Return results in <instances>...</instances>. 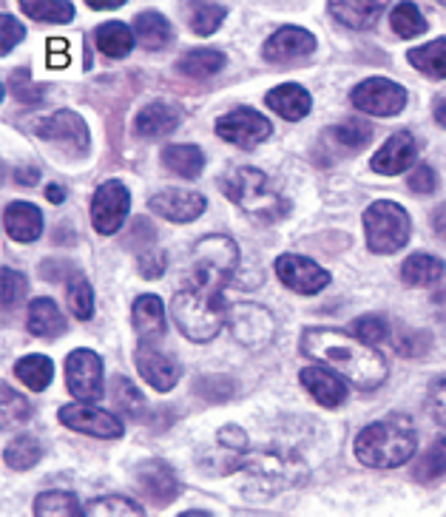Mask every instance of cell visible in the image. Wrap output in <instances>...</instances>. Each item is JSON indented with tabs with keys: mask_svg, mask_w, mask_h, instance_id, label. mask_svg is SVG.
Returning a JSON list of instances; mask_svg holds the SVG:
<instances>
[{
	"mask_svg": "<svg viewBox=\"0 0 446 517\" xmlns=\"http://www.w3.org/2000/svg\"><path fill=\"white\" fill-rule=\"evenodd\" d=\"M299 381L304 384V390L313 395V401L327 410H336L347 401V381L327 367H304Z\"/></svg>",
	"mask_w": 446,
	"mask_h": 517,
	"instance_id": "44dd1931",
	"label": "cell"
},
{
	"mask_svg": "<svg viewBox=\"0 0 446 517\" xmlns=\"http://www.w3.org/2000/svg\"><path fill=\"white\" fill-rule=\"evenodd\" d=\"M26 276L20 273V270H12V268H3L0 270V296H3V310H12V307H18L20 299L26 296Z\"/></svg>",
	"mask_w": 446,
	"mask_h": 517,
	"instance_id": "7dc6e473",
	"label": "cell"
},
{
	"mask_svg": "<svg viewBox=\"0 0 446 517\" xmlns=\"http://www.w3.org/2000/svg\"><path fill=\"white\" fill-rule=\"evenodd\" d=\"M69 330L63 310L52 299H35L29 304V333L40 339H54Z\"/></svg>",
	"mask_w": 446,
	"mask_h": 517,
	"instance_id": "4316f807",
	"label": "cell"
},
{
	"mask_svg": "<svg viewBox=\"0 0 446 517\" xmlns=\"http://www.w3.org/2000/svg\"><path fill=\"white\" fill-rule=\"evenodd\" d=\"M410 188L415 194H432L438 188V177L429 165H418L410 174Z\"/></svg>",
	"mask_w": 446,
	"mask_h": 517,
	"instance_id": "680465c9",
	"label": "cell"
},
{
	"mask_svg": "<svg viewBox=\"0 0 446 517\" xmlns=\"http://www.w3.org/2000/svg\"><path fill=\"white\" fill-rule=\"evenodd\" d=\"M330 137H333L341 148L358 151V148H364V145L373 140V128L367 123H361V120H347V123L330 128Z\"/></svg>",
	"mask_w": 446,
	"mask_h": 517,
	"instance_id": "bcb514c9",
	"label": "cell"
},
{
	"mask_svg": "<svg viewBox=\"0 0 446 517\" xmlns=\"http://www.w3.org/2000/svg\"><path fill=\"white\" fill-rule=\"evenodd\" d=\"M276 276L279 282L293 290V293H302V296H316L319 290L330 285V273L319 268L313 259H304L296 253H285L276 259Z\"/></svg>",
	"mask_w": 446,
	"mask_h": 517,
	"instance_id": "9a60e30c",
	"label": "cell"
},
{
	"mask_svg": "<svg viewBox=\"0 0 446 517\" xmlns=\"http://www.w3.org/2000/svg\"><path fill=\"white\" fill-rule=\"evenodd\" d=\"M222 191L253 219L276 222L287 214V199L270 188L268 174L259 168H236L231 177L222 182Z\"/></svg>",
	"mask_w": 446,
	"mask_h": 517,
	"instance_id": "5b68a950",
	"label": "cell"
},
{
	"mask_svg": "<svg viewBox=\"0 0 446 517\" xmlns=\"http://www.w3.org/2000/svg\"><path fill=\"white\" fill-rule=\"evenodd\" d=\"M57 421L63 427L74 429V432H83V435H91V438H103V441H117L125 435V424L111 415L108 410H100V407H91V404H66L57 410Z\"/></svg>",
	"mask_w": 446,
	"mask_h": 517,
	"instance_id": "7c38bea8",
	"label": "cell"
},
{
	"mask_svg": "<svg viewBox=\"0 0 446 517\" xmlns=\"http://www.w3.org/2000/svg\"><path fill=\"white\" fill-rule=\"evenodd\" d=\"M364 231L367 245L373 253H395L410 242V214L390 199H375L364 211Z\"/></svg>",
	"mask_w": 446,
	"mask_h": 517,
	"instance_id": "52a82bcc",
	"label": "cell"
},
{
	"mask_svg": "<svg viewBox=\"0 0 446 517\" xmlns=\"http://www.w3.org/2000/svg\"><path fill=\"white\" fill-rule=\"evenodd\" d=\"M302 353L313 358L319 367H327L341 375L347 384L358 390H375L387 381L390 367L387 358L375 350L373 344L350 336L344 330L330 327H310L302 333Z\"/></svg>",
	"mask_w": 446,
	"mask_h": 517,
	"instance_id": "6da1fadb",
	"label": "cell"
},
{
	"mask_svg": "<svg viewBox=\"0 0 446 517\" xmlns=\"http://www.w3.org/2000/svg\"><path fill=\"white\" fill-rule=\"evenodd\" d=\"M435 120L446 128V100H441V103L435 106Z\"/></svg>",
	"mask_w": 446,
	"mask_h": 517,
	"instance_id": "03108f58",
	"label": "cell"
},
{
	"mask_svg": "<svg viewBox=\"0 0 446 517\" xmlns=\"http://www.w3.org/2000/svg\"><path fill=\"white\" fill-rule=\"evenodd\" d=\"M137 486L154 506H171L179 498V489H182L174 466L165 464L160 458L137 466Z\"/></svg>",
	"mask_w": 446,
	"mask_h": 517,
	"instance_id": "e0dca14e",
	"label": "cell"
},
{
	"mask_svg": "<svg viewBox=\"0 0 446 517\" xmlns=\"http://www.w3.org/2000/svg\"><path fill=\"white\" fill-rule=\"evenodd\" d=\"M46 199L54 202V205L66 202V188H63V185H49V188H46Z\"/></svg>",
	"mask_w": 446,
	"mask_h": 517,
	"instance_id": "6125c7cd",
	"label": "cell"
},
{
	"mask_svg": "<svg viewBox=\"0 0 446 517\" xmlns=\"http://www.w3.org/2000/svg\"><path fill=\"white\" fill-rule=\"evenodd\" d=\"M194 393L208 404H225L236 395V381L228 375H202L194 384Z\"/></svg>",
	"mask_w": 446,
	"mask_h": 517,
	"instance_id": "b9f144b4",
	"label": "cell"
},
{
	"mask_svg": "<svg viewBox=\"0 0 446 517\" xmlns=\"http://www.w3.org/2000/svg\"><path fill=\"white\" fill-rule=\"evenodd\" d=\"M20 9L40 23H72L74 20L72 0H23Z\"/></svg>",
	"mask_w": 446,
	"mask_h": 517,
	"instance_id": "ab89813d",
	"label": "cell"
},
{
	"mask_svg": "<svg viewBox=\"0 0 446 517\" xmlns=\"http://www.w3.org/2000/svg\"><path fill=\"white\" fill-rule=\"evenodd\" d=\"M35 134L43 137V140H49V143L69 148L74 154L89 151V125H86V120L77 111H69V108H60V111H54L49 117L37 120Z\"/></svg>",
	"mask_w": 446,
	"mask_h": 517,
	"instance_id": "5bb4252c",
	"label": "cell"
},
{
	"mask_svg": "<svg viewBox=\"0 0 446 517\" xmlns=\"http://www.w3.org/2000/svg\"><path fill=\"white\" fill-rule=\"evenodd\" d=\"M83 509L86 506H80V500L72 492H60V489L37 495L32 506L35 517H83Z\"/></svg>",
	"mask_w": 446,
	"mask_h": 517,
	"instance_id": "836d02e7",
	"label": "cell"
},
{
	"mask_svg": "<svg viewBox=\"0 0 446 517\" xmlns=\"http://www.w3.org/2000/svg\"><path fill=\"white\" fill-rule=\"evenodd\" d=\"M23 35H26V32H23V26H20L18 20L3 12V15H0V40H3V43H0V52H12L20 40H23Z\"/></svg>",
	"mask_w": 446,
	"mask_h": 517,
	"instance_id": "11a10c76",
	"label": "cell"
},
{
	"mask_svg": "<svg viewBox=\"0 0 446 517\" xmlns=\"http://www.w3.org/2000/svg\"><path fill=\"white\" fill-rule=\"evenodd\" d=\"M446 276V265L441 259L429 256V253H415L404 265H401V279L412 287H427L441 282Z\"/></svg>",
	"mask_w": 446,
	"mask_h": 517,
	"instance_id": "f546056e",
	"label": "cell"
},
{
	"mask_svg": "<svg viewBox=\"0 0 446 517\" xmlns=\"http://www.w3.org/2000/svg\"><path fill=\"white\" fill-rule=\"evenodd\" d=\"M353 449L358 461L370 469H395L412 461L418 449V435L407 415H390L361 429Z\"/></svg>",
	"mask_w": 446,
	"mask_h": 517,
	"instance_id": "7a4b0ae2",
	"label": "cell"
},
{
	"mask_svg": "<svg viewBox=\"0 0 446 517\" xmlns=\"http://www.w3.org/2000/svg\"><path fill=\"white\" fill-rule=\"evenodd\" d=\"M108 395H111V401H114L128 418H143L145 415V407H148V404H145L143 393L137 390V384H134L131 378L114 375V378H111V387H108Z\"/></svg>",
	"mask_w": 446,
	"mask_h": 517,
	"instance_id": "74e56055",
	"label": "cell"
},
{
	"mask_svg": "<svg viewBox=\"0 0 446 517\" xmlns=\"http://www.w3.org/2000/svg\"><path fill=\"white\" fill-rule=\"evenodd\" d=\"M231 472H242L248 478V486L273 495L290 489L307 475V464L293 452L279 449H262V452H245L231 464Z\"/></svg>",
	"mask_w": 446,
	"mask_h": 517,
	"instance_id": "277c9868",
	"label": "cell"
},
{
	"mask_svg": "<svg viewBox=\"0 0 446 517\" xmlns=\"http://www.w3.org/2000/svg\"><path fill=\"white\" fill-rule=\"evenodd\" d=\"M40 273H43L49 282H66V285H69L80 270L74 268L72 262H54V259H46V262H43V268H40Z\"/></svg>",
	"mask_w": 446,
	"mask_h": 517,
	"instance_id": "6f0895ef",
	"label": "cell"
},
{
	"mask_svg": "<svg viewBox=\"0 0 446 517\" xmlns=\"http://www.w3.org/2000/svg\"><path fill=\"white\" fill-rule=\"evenodd\" d=\"M69 63V57H66V40L63 37H54L49 40V66L57 69V66H66Z\"/></svg>",
	"mask_w": 446,
	"mask_h": 517,
	"instance_id": "91938a15",
	"label": "cell"
},
{
	"mask_svg": "<svg viewBox=\"0 0 446 517\" xmlns=\"http://www.w3.org/2000/svg\"><path fill=\"white\" fill-rule=\"evenodd\" d=\"M131 211V194L120 179H108L103 182L94 199H91V222H94V231L111 236L125 225V216Z\"/></svg>",
	"mask_w": 446,
	"mask_h": 517,
	"instance_id": "8fae6325",
	"label": "cell"
},
{
	"mask_svg": "<svg viewBox=\"0 0 446 517\" xmlns=\"http://www.w3.org/2000/svg\"><path fill=\"white\" fill-rule=\"evenodd\" d=\"M313 52H316V37L299 26H285V29L273 32L268 43L262 46V57L276 66H293L296 60H304Z\"/></svg>",
	"mask_w": 446,
	"mask_h": 517,
	"instance_id": "2e32d148",
	"label": "cell"
},
{
	"mask_svg": "<svg viewBox=\"0 0 446 517\" xmlns=\"http://www.w3.org/2000/svg\"><path fill=\"white\" fill-rule=\"evenodd\" d=\"M225 15H228V6H222V3H194L191 6V29L202 37L214 35L222 26Z\"/></svg>",
	"mask_w": 446,
	"mask_h": 517,
	"instance_id": "ee69618b",
	"label": "cell"
},
{
	"mask_svg": "<svg viewBox=\"0 0 446 517\" xmlns=\"http://www.w3.org/2000/svg\"><path fill=\"white\" fill-rule=\"evenodd\" d=\"M37 179H40L37 168H23V171H18L20 185H37Z\"/></svg>",
	"mask_w": 446,
	"mask_h": 517,
	"instance_id": "be15d7a7",
	"label": "cell"
},
{
	"mask_svg": "<svg viewBox=\"0 0 446 517\" xmlns=\"http://www.w3.org/2000/svg\"><path fill=\"white\" fill-rule=\"evenodd\" d=\"M427 407L429 415H432L441 427H446V378H438V381L429 384Z\"/></svg>",
	"mask_w": 446,
	"mask_h": 517,
	"instance_id": "f5cc1de1",
	"label": "cell"
},
{
	"mask_svg": "<svg viewBox=\"0 0 446 517\" xmlns=\"http://www.w3.org/2000/svg\"><path fill=\"white\" fill-rule=\"evenodd\" d=\"M410 63L418 69V72L429 74V77H438V80H446V40H432V43H424L418 49H410Z\"/></svg>",
	"mask_w": 446,
	"mask_h": 517,
	"instance_id": "8d00e7d4",
	"label": "cell"
},
{
	"mask_svg": "<svg viewBox=\"0 0 446 517\" xmlns=\"http://www.w3.org/2000/svg\"><path fill=\"white\" fill-rule=\"evenodd\" d=\"M40 458H43V446L32 435H18V438H12L6 444V449H3V461H6L9 469H15V472L32 469Z\"/></svg>",
	"mask_w": 446,
	"mask_h": 517,
	"instance_id": "d590c367",
	"label": "cell"
},
{
	"mask_svg": "<svg viewBox=\"0 0 446 517\" xmlns=\"http://www.w3.org/2000/svg\"><path fill=\"white\" fill-rule=\"evenodd\" d=\"M228 327H231L233 339L245 344L250 350H262L268 347L276 336V321L262 304L239 302L228 307Z\"/></svg>",
	"mask_w": 446,
	"mask_h": 517,
	"instance_id": "ba28073f",
	"label": "cell"
},
{
	"mask_svg": "<svg viewBox=\"0 0 446 517\" xmlns=\"http://www.w3.org/2000/svg\"><path fill=\"white\" fill-rule=\"evenodd\" d=\"M66 287H69V290H66V299H69V307H72L74 316L80 321H89L91 316H94V290H91V285L86 282V276L77 273Z\"/></svg>",
	"mask_w": 446,
	"mask_h": 517,
	"instance_id": "f6af8a7d",
	"label": "cell"
},
{
	"mask_svg": "<svg viewBox=\"0 0 446 517\" xmlns=\"http://www.w3.org/2000/svg\"><path fill=\"white\" fill-rule=\"evenodd\" d=\"M66 387L83 404L100 401L103 393H106L103 358L97 356L94 350H74V353H69V358H66Z\"/></svg>",
	"mask_w": 446,
	"mask_h": 517,
	"instance_id": "9c48e42d",
	"label": "cell"
},
{
	"mask_svg": "<svg viewBox=\"0 0 446 517\" xmlns=\"http://www.w3.org/2000/svg\"><path fill=\"white\" fill-rule=\"evenodd\" d=\"M154 228L148 225V219H134L131 222V231L125 233V248L137 250V248H148L151 250V242H154Z\"/></svg>",
	"mask_w": 446,
	"mask_h": 517,
	"instance_id": "9f6ffc18",
	"label": "cell"
},
{
	"mask_svg": "<svg viewBox=\"0 0 446 517\" xmlns=\"http://www.w3.org/2000/svg\"><path fill=\"white\" fill-rule=\"evenodd\" d=\"M350 103L364 114H375V117H395L407 106V91L387 77H370L364 83H358Z\"/></svg>",
	"mask_w": 446,
	"mask_h": 517,
	"instance_id": "30bf717a",
	"label": "cell"
},
{
	"mask_svg": "<svg viewBox=\"0 0 446 517\" xmlns=\"http://www.w3.org/2000/svg\"><path fill=\"white\" fill-rule=\"evenodd\" d=\"M236 268H239V245L231 236L211 233L194 245V273H191L194 285L225 290Z\"/></svg>",
	"mask_w": 446,
	"mask_h": 517,
	"instance_id": "8992f818",
	"label": "cell"
},
{
	"mask_svg": "<svg viewBox=\"0 0 446 517\" xmlns=\"http://www.w3.org/2000/svg\"><path fill=\"white\" fill-rule=\"evenodd\" d=\"M216 441H219L222 449L236 452V455H245V452H248V432L242 427H236V424H228V427L219 429Z\"/></svg>",
	"mask_w": 446,
	"mask_h": 517,
	"instance_id": "db71d44e",
	"label": "cell"
},
{
	"mask_svg": "<svg viewBox=\"0 0 446 517\" xmlns=\"http://www.w3.org/2000/svg\"><path fill=\"white\" fill-rule=\"evenodd\" d=\"M94 35H97V49L106 57H114V60L131 54V49H134V32L120 20H108Z\"/></svg>",
	"mask_w": 446,
	"mask_h": 517,
	"instance_id": "1f68e13d",
	"label": "cell"
},
{
	"mask_svg": "<svg viewBox=\"0 0 446 517\" xmlns=\"http://www.w3.org/2000/svg\"><path fill=\"white\" fill-rule=\"evenodd\" d=\"M0 415H3V427H18L32 418V404L9 387V381L0 384Z\"/></svg>",
	"mask_w": 446,
	"mask_h": 517,
	"instance_id": "60d3db41",
	"label": "cell"
},
{
	"mask_svg": "<svg viewBox=\"0 0 446 517\" xmlns=\"http://www.w3.org/2000/svg\"><path fill=\"white\" fill-rule=\"evenodd\" d=\"M148 208L162 219L185 225V222H194L205 214V197L194 194V191H182V188H168V191H160L148 199Z\"/></svg>",
	"mask_w": 446,
	"mask_h": 517,
	"instance_id": "ffe728a7",
	"label": "cell"
},
{
	"mask_svg": "<svg viewBox=\"0 0 446 517\" xmlns=\"http://www.w3.org/2000/svg\"><path fill=\"white\" fill-rule=\"evenodd\" d=\"M179 123H182V111L177 106H171V103L157 100V103H148V106L137 111L134 131L143 140H160L165 134H171Z\"/></svg>",
	"mask_w": 446,
	"mask_h": 517,
	"instance_id": "7402d4cb",
	"label": "cell"
},
{
	"mask_svg": "<svg viewBox=\"0 0 446 517\" xmlns=\"http://www.w3.org/2000/svg\"><path fill=\"white\" fill-rule=\"evenodd\" d=\"M327 12L339 20L341 26H350L358 32H367L378 23V15L384 12V3H370V0H333Z\"/></svg>",
	"mask_w": 446,
	"mask_h": 517,
	"instance_id": "484cf974",
	"label": "cell"
},
{
	"mask_svg": "<svg viewBox=\"0 0 446 517\" xmlns=\"http://www.w3.org/2000/svg\"><path fill=\"white\" fill-rule=\"evenodd\" d=\"M137 268L143 279H160L165 268H168V259H165V250H143L140 259H137Z\"/></svg>",
	"mask_w": 446,
	"mask_h": 517,
	"instance_id": "816d5d0a",
	"label": "cell"
},
{
	"mask_svg": "<svg viewBox=\"0 0 446 517\" xmlns=\"http://www.w3.org/2000/svg\"><path fill=\"white\" fill-rule=\"evenodd\" d=\"M134 364H137L140 375H143L145 381H148L157 393L174 390L179 375H182V367L177 364V358L165 356V353H160V350L151 347V344H140V347H137Z\"/></svg>",
	"mask_w": 446,
	"mask_h": 517,
	"instance_id": "ac0fdd59",
	"label": "cell"
},
{
	"mask_svg": "<svg viewBox=\"0 0 446 517\" xmlns=\"http://www.w3.org/2000/svg\"><path fill=\"white\" fill-rule=\"evenodd\" d=\"M446 475V438H435L421 452V458L412 466V478L421 483H432Z\"/></svg>",
	"mask_w": 446,
	"mask_h": 517,
	"instance_id": "e575fe53",
	"label": "cell"
},
{
	"mask_svg": "<svg viewBox=\"0 0 446 517\" xmlns=\"http://www.w3.org/2000/svg\"><path fill=\"white\" fill-rule=\"evenodd\" d=\"M131 321H134V330L143 336V339H160L168 330V321H165V304L160 296L154 293H145L140 296L134 307H131Z\"/></svg>",
	"mask_w": 446,
	"mask_h": 517,
	"instance_id": "d4e9b609",
	"label": "cell"
},
{
	"mask_svg": "<svg viewBox=\"0 0 446 517\" xmlns=\"http://www.w3.org/2000/svg\"><path fill=\"white\" fill-rule=\"evenodd\" d=\"M3 225L15 242H35L43 233V214L32 202H12L3 214Z\"/></svg>",
	"mask_w": 446,
	"mask_h": 517,
	"instance_id": "cb8c5ba5",
	"label": "cell"
},
{
	"mask_svg": "<svg viewBox=\"0 0 446 517\" xmlns=\"http://www.w3.org/2000/svg\"><path fill=\"white\" fill-rule=\"evenodd\" d=\"M89 6L91 9H97V12H100V9H120L123 0H103V3H100V0H91Z\"/></svg>",
	"mask_w": 446,
	"mask_h": 517,
	"instance_id": "e7e4bbea",
	"label": "cell"
},
{
	"mask_svg": "<svg viewBox=\"0 0 446 517\" xmlns=\"http://www.w3.org/2000/svg\"><path fill=\"white\" fill-rule=\"evenodd\" d=\"M83 517H145L143 506L123 495H103L86 503Z\"/></svg>",
	"mask_w": 446,
	"mask_h": 517,
	"instance_id": "f35d334b",
	"label": "cell"
},
{
	"mask_svg": "<svg viewBox=\"0 0 446 517\" xmlns=\"http://www.w3.org/2000/svg\"><path fill=\"white\" fill-rule=\"evenodd\" d=\"M15 378L18 381H23L29 390H35V393H43L49 384H52L54 378V364L52 358L40 356V353H35V356H23L18 358V364H15Z\"/></svg>",
	"mask_w": 446,
	"mask_h": 517,
	"instance_id": "d6a6232c",
	"label": "cell"
},
{
	"mask_svg": "<svg viewBox=\"0 0 446 517\" xmlns=\"http://www.w3.org/2000/svg\"><path fill=\"white\" fill-rule=\"evenodd\" d=\"M134 35L145 49L160 52L174 40V26L168 23V18H162L160 12H140L134 20Z\"/></svg>",
	"mask_w": 446,
	"mask_h": 517,
	"instance_id": "83f0119b",
	"label": "cell"
},
{
	"mask_svg": "<svg viewBox=\"0 0 446 517\" xmlns=\"http://www.w3.org/2000/svg\"><path fill=\"white\" fill-rule=\"evenodd\" d=\"M162 165L182 179H197L205 168V154L197 145H168L162 151Z\"/></svg>",
	"mask_w": 446,
	"mask_h": 517,
	"instance_id": "f1b7e54d",
	"label": "cell"
},
{
	"mask_svg": "<svg viewBox=\"0 0 446 517\" xmlns=\"http://www.w3.org/2000/svg\"><path fill=\"white\" fill-rule=\"evenodd\" d=\"M393 32L398 37H404V40H410V37H418L427 32V20H424V15L418 12V6H415V3H398V6H395Z\"/></svg>",
	"mask_w": 446,
	"mask_h": 517,
	"instance_id": "7bdbcfd3",
	"label": "cell"
},
{
	"mask_svg": "<svg viewBox=\"0 0 446 517\" xmlns=\"http://www.w3.org/2000/svg\"><path fill=\"white\" fill-rule=\"evenodd\" d=\"M395 350H398L401 356H407V358L427 356L429 336H427V333H418V330H412V333H404V336H398V339H395Z\"/></svg>",
	"mask_w": 446,
	"mask_h": 517,
	"instance_id": "f907efd6",
	"label": "cell"
},
{
	"mask_svg": "<svg viewBox=\"0 0 446 517\" xmlns=\"http://www.w3.org/2000/svg\"><path fill=\"white\" fill-rule=\"evenodd\" d=\"M270 120L262 117L253 108H233L225 117L216 120V134L228 143L239 145V148H256L270 137Z\"/></svg>",
	"mask_w": 446,
	"mask_h": 517,
	"instance_id": "4fadbf2b",
	"label": "cell"
},
{
	"mask_svg": "<svg viewBox=\"0 0 446 517\" xmlns=\"http://www.w3.org/2000/svg\"><path fill=\"white\" fill-rule=\"evenodd\" d=\"M225 63H228V57L222 52H216V49H194V52L179 57L177 69L185 77H191V80H208V77L222 72Z\"/></svg>",
	"mask_w": 446,
	"mask_h": 517,
	"instance_id": "4dcf8cb0",
	"label": "cell"
},
{
	"mask_svg": "<svg viewBox=\"0 0 446 517\" xmlns=\"http://www.w3.org/2000/svg\"><path fill=\"white\" fill-rule=\"evenodd\" d=\"M171 316L177 321L179 333L197 344L216 339L219 330L228 324V310L222 307V290H211L194 282L182 287L171 299Z\"/></svg>",
	"mask_w": 446,
	"mask_h": 517,
	"instance_id": "3957f363",
	"label": "cell"
},
{
	"mask_svg": "<svg viewBox=\"0 0 446 517\" xmlns=\"http://www.w3.org/2000/svg\"><path fill=\"white\" fill-rule=\"evenodd\" d=\"M432 228L438 236H444L446 239V205H438L435 208V214H432Z\"/></svg>",
	"mask_w": 446,
	"mask_h": 517,
	"instance_id": "94428289",
	"label": "cell"
},
{
	"mask_svg": "<svg viewBox=\"0 0 446 517\" xmlns=\"http://www.w3.org/2000/svg\"><path fill=\"white\" fill-rule=\"evenodd\" d=\"M415 157H418V140L410 131H395L393 137L375 151L370 165L381 177H395V174H404L407 168H412Z\"/></svg>",
	"mask_w": 446,
	"mask_h": 517,
	"instance_id": "d6986e66",
	"label": "cell"
},
{
	"mask_svg": "<svg viewBox=\"0 0 446 517\" xmlns=\"http://www.w3.org/2000/svg\"><path fill=\"white\" fill-rule=\"evenodd\" d=\"M268 108H273L279 117H285L287 123H299L310 114L313 108V97L310 91L299 86V83H285V86H276L273 91H268L265 97Z\"/></svg>",
	"mask_w": 446,
	"mask_h": 517,
	"instance_id": "603a6c76",
	"label": "cell"
},
{
	"mask_svg": "<svg viewBox=\"0 0 446 517\" xmlns=\"http://www.w3.org/2000/svg\"><path fill=\"white\" fill-rule=\"evenodd\" d=\"M9 86H12V94L18 97L23 106H40V103H43V89L35 86V80H32L29 69H18V72H12Z\"/></svg>",
	"mask_w": 446,
	"mask_h": 517,
	"instance_id": "c3c4849f",
	"label": "cell"
},
{
	"mask_svg": "<svg viewBox=\"0 0 446 517\" xmlns=\"http://www.w3.org/2000/svg\"><path fill=\"white\" fill-rule=\"evenodd\" d=\"M177 517H214V515H208V512H199V509H191V512H182V515Z\"/></svg>",
	"mask_w": 446,
	"mask_h": 517,
	"instance_id": "003e7915",
	"label": "cell"
},
{
	"mask_svg": "<svg viewBox=\"0 0 446 517\" xmlns=\"http://www.w3.org/2000/svg\"><path fill=\"white\" fill-rule=\"evenodd\" d=\"M353 333H356L358 339L367 341V344H381V341H387L390 336V327H387V321L381 319V316H361V319L353 324Z\"/></svg>",
	"mask_w": 446,
	"mask_h": 517,
	"instance_id": "681fc988",
	"label": "cell"
}]
</instances>
